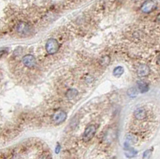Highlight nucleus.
I'll return each mask as SVG.
<instances>
[{
	"mask_svg": "<svg viewBox=\"0 0 160 159\" xmlns=\"http://www.w3.org/2000/svg\"><path fill=\"white\" fill-rule=\"evenodd\" d=\"M46 50L48 55H54L58 52L59 49V43L55 38H49L46 42Z\"/></svg>",
	"mask_w": 160,
	"mask_h": 159,
	"instance_id": "obj_1",
	"label": "nucleus"
},
{
	"mask_svg": "<svg viewBox=\"0 0 160 159\" xmlns=\"http://www.w3.org/2000/svg\"><path fill=\"white\" fill-rule=\"evenodd\" d=\"M16 31L22 36H28L32 33V27L29 23L26 22H20L16 26Z\"/></svg>",
	"mask_w": 160,
	"mask_h": 159,
	"instance_id": "obj_2",
	"label": "nucleus"
},
{
	"mask_svg": "<svg viewBox=\"0 0 160 159\" xmlns=\"http://www.w3.org/2000/svg\"><path fill=\"white\" fill-rule=\"evenodd\" d=\"M95 133H96V126L95 125H89L85 129L83 135H82V140L83 142H89L90 140H91L93 138V137L95 136Z\"/></svg>",
	"mask_w": 160,
	"mask_h": 159,
	"instance_id": "obj_3",
	"label": "nucleus"
},
{
	"mask_svg": "<svg viewBox=\"0 0 160 159\" xmlns=\"http://www.w3.org/2000/svg\"><path fill=\"white\" fill-rule=\"evenodd\" d=\"M156 7H157V2L155 0H147L142 5L141 11L144 14H149L155 11Z\"/></svg>",
	"mask_w": 160,
	"mask_h": 159,
	"instance_id": "obj_4",
	"label": "nucleus"
},
{
	"mask_svg": "<svg viewBox=\"0 0 160 159\" xmlns=\"http://www.w3.org/2000/svg\"><path fill=\"white\" fill-rule=\"evenodd\" d=\"M67 119V114L63 110H58L53 114L52 120L55 124H61Z\"/></svg>",
	"mask_w": 160,
	"mask_h": 159,
	"instance_id": "obj_5",
	"label": "nucleus"
},
{
	"mask_svg": "<svg viewBox=\"0 0 160 159\" xmlns=\"http://www.w3.org/2000/svg\"><path fill=\"white\" fill-rule=\"evenodd\" d=\"M23 63L27 68H34L36 65V59L32 55H27L23 56Z\"/></svg>",
	"mask_w": 160,
	"mask_h": 159,
	"instance_id": "obj_6",
	"label": "nucleus"
},
{
	"mask_svg": "<svg viewBox=\"0 0 160 159\" xmlns=\"http://www.w3.org/2000/svg\"><path fill=\"white\" fill-rule=\"evenodd\" d=\"M136 73H137V75L139 78H144L147 77L151 73V69L147 65H145V64H141L137 67V70H136Z\"/></svg>",
	"mask_w": 160,
	"mask_h": 159,
	"instance_id": "obj_7",
	"label": "nucleus"
},
{
	"mask_svg": "<svg viewBox=\"0 0 160 159\" xmlns=\"http://www.w3.org/2000/svg\"><path fill=\"white\" fill-rule=\"evenodd\" d=\"M147 111H146L145 109H143V108H138L135 110L134 112V116L137 120H139V121H141V120L145 119L146 117H147Z\"/></svg>",
	"mask_w": 160,
	"mask_h": 159,
	"instance_id": "obj_8",
	"label": "nucleus"
},
{
	"mask_svg": "<svg viewBox=\"0 0 160 159\" xmlns=\"http://www.w3.org/2000/svg\"><path fill=\"white\" fill-rule=\"evenodd\" d=\"M124 153L126 157L131 158V157H134L135 155L137 154V151L130 147L128 143H126L124 145Z\"/></svg>",
	"mask_w": 160,
	"mask_h": 159,
	"instance_id": "obj_9",
	"label": "nucleus"
},
{
	"mask_svg": "<svg viewBox=\"0 0 160 159\" xmlns=\"http://www.w3.org/2000/svg\"><path fill=\"white\" fill-rule=\"evenodd\" d=\"M137 86L139 90L141 93H146L147 92L148 90H149V85L144 81H138L137 82Z\"/></svg>",
	"mask_w": 160,
	"mask_h": 159,
	"instance_id": "obj_10",
	"label": "nucleus"
},
{
	"mask_svg": "<svg viewBox=\"0 0 160 159\" xmlns=\"http://www.w3.org/2000/svg\"><path fill=\"white\" fill-rule=\"evenodd\" d=\"M77 95H78V90L76 89H69L66 93V96L69 99H74Z\"/></svg>",
	"mask_w": 160,
	"mask_h": 159,
	"instance_id": "obj_11",
	"label": "nucleus"
},
{
	"mask_svg": "<svg viewBox=\"0 0 160 159\" xmlns=\"http://www.w3.org/2000/svg\"><path fill=\"white\" fill-rule=\"evenodd\" d=\"M123 71H124V70H123L122 67H120V66L116 67L114 69V70H113V75L115 77H120L123 74Z\"/></svg>",
	"mask_w": 160,
	"mask_h": 159,
	"instance_id": "obj_12",
	"label": "nucleus"
},
{
	"mask_svg": "<svg viewBox=\"0 0 160 159\" xmlns=\"http://www.w3.org/2000/svg\"><path fill=\"white\" fill-rule=\"evenodd\" d=\"M110 62H111V58L108 55H105V56L102 57L101 59H100V64L102 66H105V67L108 66Z\"/></svg>",
	"mask_w": 160,
	"mask_h": 159,
	"instance_id": "obj_13",
	"label": "nucleus"
},
{
	"mask_svg": "<svg viewBox=\"0 0 160 159\" xmlns=\"http://www.w3.org/2000/svg\"><path fill=\"white\" fill-rule=\"evenodd\" d=\"M126 143H136V141H137V138L136 137L134 136L133 134H127L126 136Z\"/></svg>",
	"mask_w": 160,
	"mask_h": 159,
	"instance_id": "obj_14",
	"label": "nucleus"
},
{
	"mask_svg": "<svg viewBox=\"0 0 160 159\" xmlns=\"http://www.w3.org/2000/svg\"><path fill=\"white\" fill-rule=\"evenodd\" d=\"M128 95L131 98H135V97L138 95V90L135 87H131L128 90V92H127Z\"/></svg>",
	"mask_w": 160,
	"mask_h": 159,
	"instance_id": "obj_15",
	"label": "nucleus"
},
{
	"mask_svg": "<svg viewBox=\"0 0 160 159\" xmlns=\"http://www.w3.org/2000/svg\"><path fill=\"white\" fill-rule=\"evenodd\" d=\"M38 159H52V157L49 153H43L40 155Z\"/></svg>",
	"mask_w": 160,
	"mask_h": 159,
	"instance_id": "obj_16",
	"label": "nucleus"
},
{
	"mask_svg": "<svg viewBox=\"0 0 160 159\" xmlns=\"http://www.w3.org/2000/svg\"><path fill=\"white\" fill-rule=\"evenodd\" d=\"M7 52H8V48L7 47H1L0 48V58L4 56L6 54H7Z\"/></svg>",
	"mask_w": 160,
	"mask_h": 159,
	"instance_id": "obj_17",
	"label": "nucleus"
},
{
	"mask_svg": "<svg viewBox=\"0 0 160 159\" xmlns=\"http://www.w3.org/2000/svg\"><path fill=\"white\" fill-rule=\"evenodd\" d=\"M151 150H146L143 154V159H149L150 157H151Z\"/></svg>",
	"mask_w": 160,
	"mask_h": 159,
	"instance_id": "obj_18",
	"label": "nucleus"
},
{
	"mask_svg": "<svg viewBox=\"0 0 160 159\" xmlns=\"http://www.w3.org/2000/svg\"><path fill=\"white\" fill-rule=\"evenodd\" d=\"M60 150H61V146L59 144H57L56 146V148H55V153L59 154L60 152Z\"/></svg>",
	"mask_w": 160,
	"mask_h": 159,
	"instance_id": "obj_19",
	"label": "nucleus"
},
{
	"mask_svg": "<svg viewBox=\"0 0 160 159\" xmlns=\"http://www.w3.org/2000/svg\"><path fill=\"white\" fill-rule=\"evenodd\" d=\"M111 159H115V158H111Z\"/></svg>",
	"mask_w": 160,
	"mask_h": 159,
	"instance_id": "obj_20",
	"label": "nucleus"
}]
</instances>
